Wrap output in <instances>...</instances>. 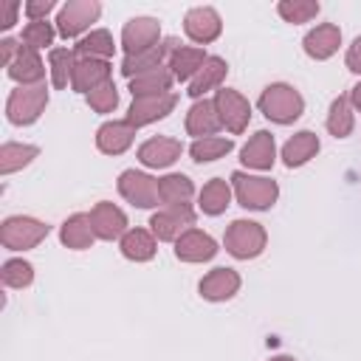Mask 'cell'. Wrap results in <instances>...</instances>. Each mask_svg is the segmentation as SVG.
I'll use <instances>...</instances> for the list:
<instances>
[{
    "label": "cell",
    "mask_w": 361,
    "mask_h": 361,
    "mask_svg": "<svg viewBox=\"0 0 361 361\" xmlns=\"http://www.w3.org/2000/svg\"><path fill=\"white\" fill-rule=\"evenodd\" d=\"M257 107L268 121L285 127V124H293L296 118H302L305 96L288 82H271V85L262 87V93L257 99Z\"/></svg>",
    "instance_id": "6da1fadb"
},
{
    "label": "cell",
    "mask_w": 361,
    "mask_h": 361,
    "mask_svg": "<svg viewBox=\"0 0 361 361\" xmlns=\"http://www.w3.org/2000/svg\"><path fill=\"white\" fill-rule=\"evenodd\" d=\"M228 180H231L237 203L248 212H268L279 200V183L274 178L251 175L245 169H234Z\"/></svg>",
    "instance_id": "7a4b0ae2"
},
{
    "label": "cell",
    "mask_w": 361,
    "mask_h": 361,
    "mask_svg": "<svg viewBox=\"0 0 361 361\" xmlns=\"http://www.w3.org/2000/svg\"><path fill=\"white\" fill-rule=\"evenodd\" d=\"M48 107V85H17L6 99V118L14 127H31Z\"/></svg>",
    "instance_id": "3957f363"
},
{
    "label": "cell",
    "mask_w": 361,
    "mask_h": 361,
    "mask_svg": "<svg viewBox=\"0 0 361 361\" xmlns=\"http://www.w3.org/2000/svg\"><path fill=\"white\" fill-rule=\"evenodd\" d=\"M223 245L234 259H243V262L245 259H257L268 245V231H265L262 223L240 217V220L228 223V228L223 234Z\"/></svg>",
    "instance_id": "277c9868"
},
{
    "label": "cell",
    "mask_w": 361,
    "mask_h": 361,
    "mask_svg": "<svg viewBox=\"0 0 361 361\" xmlns=\"http://www.w3.org/2000/svg\"><path fill=\"white\" fill-rule=\"evenodd\" d=\"M51 234V226L31 214H11L0 223V243L8 251H31Z\"/></svg>",
    "instance_id": "5b68a950"
},
{
    "label": "cell",
    "mask_w": 361,
    "mask_h": 361,
    "mask_svg": "<svg viewBox=\"0 0 361 361\" xmlns=\"http://www.w3.org/2000/svg\"><path fill=\"white\" fill-rule=\"evenodd\" d=\"M102 17V3L99 0H68L56 8V34L62 39H82L87 31H93L90 25Z\"/></svg>",
    "instance_id": "8992f818"
},
{
    "label": "cell",
    "mask_w": 361,
    "mask_h": 361,
    "mask_svg": "<svg viewBox=\"0 0 361 361\" xmlns=\"http://www.w3.org/2000/svg\"><path fill=\"white\" fill-rule=\"evenodd\" d=\"M197 212L189 203L180 206H164L158 212H152L149 217V231L155 234L158 243H175L180 234H186L189 228H195Z\"/></svg>",
    "instance_id": "52a82bcc"
},
{
    "label": "cell",
    "mask_w": 361,
    "mask_h": 361,
    "mask_svg": "<svg viewBox=\"0 0 361 361\" xmlns=\"http://www.w3.org/2000/svg\"><path fill=\"white\" fill-rule=\"evenodd\" d=\"M116 189L135 209H155L161 203L158 178H152L149 172H141V169H124L118 175V180H116Z\"/></svg>",
    "instance_id": "ba28073f"
},
{
    "label": "cell",
    "mask_w": 361,
    "mask_h": 361,
    "mask_svg": "<svg viewBox=\"0 0 361 361\" xmlns=\"http://www.w3.org/2000/svg\"><path fill=\"white\" fill-rule=\"evenodd\" d=\"M164 37H161V23L155 17H130L124 25H121V51L124 56H133V54H141V51H149L155 45H161Z\"/></svg>",
    "instance_id": "9c48e42d"
},
{
    "label": "cell",
    "mask_w": 361,
    "mask_h": 361,
    "mask_svg": "<svg viewBox=\"0 0 361 361\" xmlns=\"http://www.w3.org/2000/svg\"><path fill=\"white\" fill-rule=\"evenodd\" d=\"M214 107L220 113V121L223 127L231 133V135H240L248 130V121H251V102L234 90V87H220L214 93Z\"/></svg>",
    "instance_id": "30bf717a"
},
{
    "label": "cell",
    "mask_w": 361,
    "mask_h": 361,
    "mask_svg": "<svg viewBox=\"0 0 361 361\" xmlns=\"http://www.w3.org/2000/svg\"><path fill=\"white\" fill-rule=\"evenodd\" d=\"M183 34L200 48L214 42L223 34V17L214 6H192L183 14Z\"/></svg>",
    "instance_id": "8fae6325"
},
{
    "label": "cell",
    "mask_w": 361,
    "mask_h": 361,
    "mask_svg": "<svg viewBox=\"0 0 361 361\" xmlns=\"http://www.w3.org/2000/svg\"><path fill=\"white\" fill-rule=\"evenodd\" d=\"M178 104V93H164V96H141V99H133L130 107H127V121L138 130V127H147V124H155L161 118H166Z\"/></svg>",
    "instance_id": "7c38bea8"
},
{
    "label": "cell",
    "mask_w": 361,
    "mask_h": 361,
    "mask_svg": "<svg viewBox=\"0 0 361 361\" xmlns=\"http://www.w3.org/2000/svg\"><path fill=\"white\" fill-rule=\"evenodd\" d=\"M87 217H90V226H93V231H96V240H104V243L121 240V237L127 234V228H130L124 209H118V206L110 203V200H99V203L87 212Z\"/></svg>",
    "instance_id": "4fadbf2b"
},
{
    "label": "cell",
    "mask_w": 361,
    "mask_h": 361,
    "mask_svg": "<svg viewBox=\"0 0 361 361\" xmlns=\"http://www.w3.org/2000/svg\"><path fill=\"white\" fill-rule=\"evenodd\" d=\"M178 45H180V42H178L175 37H166L161 45H155V48H149V51H141V54L124 56L118 71H121V76L130 82V79H135V76H141V73H149V71L166 68V59H169V54H172Z\"/></svg>",
    "instance_id": "5bb4252c"
},
{
    "label": "cell",
    "mask_w": 361,
    "mask_h": 361,
    "mask_svg": "<svg viewBox=\"0 0 361 361\" xmlns=\"http://www.w3.org/2000/svg\"><path fill=\"white\" fill-rule=\"evenodd\" d=\"M240 288H243V276L234 268H226V265L212 268L197 282V293L206 302H228V299H234L240 293Z\"/></svg>",
    "instance_id": "9a60e30c"
},
{
    "label": "cell",
    "mask_w": 361,
    "mask_h": 361,
    "mask_svg": "<svg viewBox=\"0 0 361 361\" xmlns=\"http://www.w3.org/2000/svg\"><path fill=\"white\" fill-rule=\"evenodd\" d=\"M180 152H183V144H180L178 138L152 135V138H147V141L138 147L135 158H138L147 169H169V166L180 158Z\"/></svg>",
    "instance_id": "2e32d148"
},
{
    "label": "cell",
    "mask_w": 361,
    "mask_h": 361,
    "mask_svg": "<svg viewBox=\"0 0 361 361\" xmlns=\"http://www.w3.org/2000/svg\"><path fill=\"white\" fill-rule=\"evenodd\" d=\"M240 161H243L245 169L268 172V169L276 164V141H274V133L257 130V133L240 147Z\"/></svg>",
    "instance_id": "e0dca14e"
},
{
    "label": "cell",
    "mask_w": 361,
    "mask_h": 361,
    "mask_svg": "<svg viewBox=\"0 0 361 361\" xmlns=\"http://www.w3.org/2000/svg\"><path fill=\"white\" fill-rule=\"evenodd\" d=\"M135 127L127 118H110L96 130V149L102 155H124L135 141Z\"/></svg>",
    "instance_id": "ac0fdd59"
},
{
    "label": "cell",
    "mask_w": 361,
    "mask_h": 361,
    "mask_svg": "<svg viewBox=\"0 0 361 361\" xmlns=\"http://www.w3.org/2000/svg\"><path fill=\"white\" fill-rule=\"evenodd\" d=\"M338 45H341V28L336 23H319L302 37V51L316 62L336 56Z\"/></svg>",
    "instance_id": "d6986e66"
},
{
    "label": "cell",
    "mask_w": 361,
    "mask_h": 361,
    "mask_svg": "<svg viewBox=\"0 0 361 361\" xmlns=\"http://www.w3.org/2000/svg\"><path fill=\"white\" fill-rule=\"evenodd\" d=\"M217 251H220V248H217V240H214L212 234L200 231V228H189L186 234H180V237L175 240V257H178L180 262H189V265L209 262V259H214Z\"/></svg>",
    "instance_id": "ffe728a7"
},
{
    "label": "cell",
    "mask_w": 361,
    "mask_h": 361,
    "mask_svg": "<svg viewBox=\"0 0 361 361\" xmlns=\"http://www.w3.org/2000/svg\"><path fill=\"white\" fill-rule=\"evenodd\" d=\"M186 135H192L195 141L197 138H209V135H217V130H223V121H220V113L214 107V99H197L189 110H186Z\"/></svg>",
    "instance_id": "44dd1931"
},
{
    "label": "cell",
    "mask_w": 361,
    "mask_h": 361,
    "mask_svg": "<svg viewBox=\"0 0 361 361\" xmlns=\"http://www.w3.org/2000/svg\"><path fill=\"white\" fill-rule=\"evenodd\" d=\"M110 73H113V65L107 59H90V56H79L76 59V68H73V79H71V87L82 96H87L90 90L102 87L104 82H110Z\"/></svg>",
    "instance_id": "7402d4cb"
},
{
    "label": "cell",
    "mask_w": 361,
    "mask_h": 361,
    "mask_svg": "<svg viewBox=\"0 0 361 361\" xmlns=\"http://www.w3.org/2000/svg\"><path fill=\"white\" fill-rule=\"evenodd\" d=\"M319 149H322L319 135H316L313 130H299V133H293V135L282 144L279 158H282V164H285L288 169H299V166H305L307 161H313V158L319 155Z\"/></svg>",
    "instance_id": "603a6c76"
},
{
    "label": "cell",
    "mask_w": 361,
    "mask_h": 361,
    "mask_svg": "<svg viewBox=\"0 0 361 361\" xmlns=\"http://www.w3.org/2000/svg\"><path fill=\"white\" fill-rule=\"evenodd\" d=\"M226 73H228V62L223 56H209L203 62V68L195 73V79L186 85V96H192L195 102L197 99H206V93H217L226 82Z\"/></svg>",
    "instance_id": "cb8c5ba5"
},
{
    "label": "cell",
    "mask_w": 361,
    "mask_h": 361,
    "mask_svg": "<svg viewBox=\"0 0 361 361\" xmlns=\"http://www.w3.org/2000/svg\"><path fill=\"white\" fill-rule=\"evenodd\" d=\"M206 59H209V54L203 48H197V45H178L169 54L166 68H169V73H172L175 82H186L189 85L195 79V73L203 68Z\"/></svg>",
    "instance_id": "d4e9b609"
},
{
    "label": "cell",
    "mask_w": 361,
    "mask_h": 361,
    "mask_svg": "<svg viewBox=\"0 0 361 361\" xmlns=\"http://www.w3.org/2000/svg\"><path fill=\"white\" fill-rule=\"evenodd\" d=\"M8 79H14L17 85H42L45 82V62L39 56V51L28 48V45H20V54L17 59L6 68Z\"/></svg>",
    "instance_id": "484cf974"
},
{
    "label": "cell",
    "mask_w": 361,
    "mask_h": 361,
    "mask_svg": "<svg viewBox=\"0 0 361 361\" xmlns=\"http://www.w3.org/2000/svg\"><path fill=\"white\" fill-rule=\"evenodd\" d=\"M231 197H234L231 180H226V178H212V180H206L203 189L197 192V209H200L206 217H217V214H223V212L231 206Z\"/></svg>",
    "instance_id": "4316f807"
},
{
    "label": "cell",
    "mask_w": 361,
    "mask_h": 361,
    "mask_svg": "<svg viewBox=\"0 0 361 361\" xmlns=\"http://www.w3.org/2000/svg\"><path fill=\"white\" fill-rule=\"evenodd\" d=\"M59 243H62L65 248H71V251H85V248H90V245L96 243V231H93V226H90V217H87L85 212H76V214L65 217L62 226H59Z\"/></svg>",
    "instance_id": "83f0119b"
},
{
    "label": "cell",
    "mask_w": 361,
    "mask_h": 361,
    "mask_svg": "<svg viewBox=\"0 0 361 361\" xmlns=\"http://www.w3.org/2000/svg\"><path fill=\"white\" fill-rule=\"evenodd\" d=\"M118 251L130 262H149L158 254V240L149 228H127V234L118 240Z\"/></svg>",
    "instance_id": "f1b7e54d"
},
{
    "label": "cell",
    "mask_w": 361,
    "mask_h": 361,
    "mask_svg": "<svg viewBox=\"0 0 361 361\" xmlns=\"http://www.w3.org/2000/svg\"><path fill=\"white\" fill-rule=\"evenodd\" d=\"M195 195V183L189 175L183 172H166L164 178H158V197L164 206H180L189 203Z\"/></svg>",
    "instance_id": "f546056e"
},
{
    "label": "cell",
    "mask_w": 361,
    "mask_h": 361,
    "mask_svg": "<svg viewBox=\"0 0 361 361\" xmlns=\"http://www.w3.org/2000/svg\"><path fill=\"white\" fill-rule=\"evenodd\" d=\"M34 158H39V147L37 144H23V141H6L0 147V175H11L25 169L28 164H34Z\"/></svg>",
    "instance_id": "4dcf8cb0"
},
{
    "label": "cell",
    "mask_w": 361,
    "mask_h": 361,
    "mask_svg": "<svg viewBox=\"0 0 361 361\" xmlns=\"http://www.w3.org/2000/svg\"><path fill=\"white\" fill-rule=\"evenodd\" d=\"M76 51L68 48V45H59V48H51L48 51V73H51V85L56 90H65L73 79V68H76Z\"/></svg>",
    "instance_id": "1f68e13d"
},
{
    "label": "cell",
    "mask_w": 361,
    "mask_h": 361,
    "mask_svg": "<svg viewBox=\"0 0 361 361\" xmlns=\"http://www.w3.org/2000/svg\"><path fill=\"white\" fill-rule=\"evenodd\" d=\"M324 127L333 138H347L353 130H355V110L350 104L347 96H336L327 107V118H324Z\"/></svg>",
    "instance_id": "d6a6232c"
},
{
    "label": "cell",
    "mask_w": 361,
    "mask_h": 361,
    "mask_svg": "<svg viewBox=\"0 0 361 361\" xmlns=\"http://www.w3.org/2000/svg\"><path fill=\"white\" fill-rule=\"evenodd\" d=\"M76 56H90V59H107L116 54V42H113V34L107 28H93L87 31L82 39H76L73 45Z\"/></svg>",
    "instance_id": "836d02e7"
},
{
    "label": "cell",
    "mask_w": 361,
    "mask_h": 361,
    "mask_svg": "<svg viewBox=\"0 0 361 361\" xmlns=\"http://www.w3.org/2000/svg\"><path fill=\"white\" fill-rule=\"evenodd\" d=\"M172 73L169 68H158V71H149V73H141L135 79H130V93L133 99H141V96H164V93H172Z\"/></svg>",
    "instance_id": "e575fe53"
},
{
    "label": "cell",
    "mask_w": 361,
    "mask_h": 361,
    "mask_svg": "<svg viewBox=\"0 0 361 361\" xmlns=\"http://www.w3.org/2000/svg\"><path fill=\"white\" fill-rule=\"evenodd\" d=\"M231 149H234V141H231V138L209 135V138H197V141L189 144V158H192L195 164H212V161L226 158Z\"/></svg>",
    "instance_id": "d590c367"
},
{
    "label": "cell",
    "mask_w": 361,
    "mask_h": 361,
    "mask_svg": "<svg viewBox=\"0 0 361 361\" xmlns=\"http://www.w3.org/2000/svg\"><path fill=\"white\" fill-rule=\"evenodd\" d=\"M0 282L11 290H23L34 282V265L23 257H11L0 265Z\"/></svg>",
    "instance_id": "8d00e7d4"
},
{
    "label": "cell",
    "mask_w": 361,
    "mask_h": 361,
    "mask_svg": "<svg viewBox=\"0 0 361 361\" xmlns=\"http://www.w3.org/2000/svg\"><path fill=\"white\" fill-rule=\"evenodd\" d=\"M319 11H322V6L316 0H279L276 3V14L290 25H305V23L316 20Z\"/></svg>",
    "instance_id": "74e56055"
},
{
    "label": "cell",
    "mask_w": 361,
    "mask_h": 361,
    "mask_svg": "<svg viewBox=\"0 0 361 361\" xmlns=\"http://www.w3.org/2000/svg\"><path fill=\"white\" fill-rule=\"evenodd\" d=\"M54 37H56V25L48 23V20H28L23 25V34H20V42L34 48V51H42V48H54Z\"/></svg>",
    "instance_id": "f35d334b"
},
{
    "label": "cell",
    "mask_w": 361,
    "mask_h": 361,
    "mask_svg": "<svg viewBox=\"0 0 361 361\" xmlns=\"http://www.w3.org/2000/svg\"><path fill=\"white\" fill-rule=\"evenodd\" d=\"M85 102H87V107H90L93 113H99V116L113 113V110L118 107V87H116V82L110 79V82H104L102 87L90 90V93L85 96Z\"/></svg>",
    "instance_id": "ab89813d"
},
{
    "label": "cell",
    "mask_w": 361,
    "mask_h": 361,
    "mask_svg": "<svg viewBox=\"0 0 361 361\" xmlns=\"http://www.w3.org/2000/svg\"><path fill=\"white\" fill-rule=\"evenodd\" d=\"M56 8V0H28L23 6V14L28 20H48V14Z\"/></svg>",
    "instance_id": "60d3db41"
},
{
    "label": "cell",
    "mask_w": 361,
    "mask_h": 361,
    "mask_svg": "<svg viewBox=\"0 0 361 361\" xmlns=\"http://www.w3.org/2000/svg\"><path fill=\"white\" fill-rule=\"evenodd\" d=\"M344 65H347V71H350V73H358V76H361V37H355V39L347 45Z\"/></svg>",
    "instance_id": "b9f144b4"
},
{
    "label": "cell",
    "mask_w": 361,
    "mask_h": 361,
    "mask_svg": "<svg viewBox=\"0 0 361 361\" xmlns=\"http://www.w3.org/2000/svg\"><path fill=\"white\" fill-rule=\"evenodd\" d=\"M20 45H23V42H17V39H11V37H3V39H0V62H3V68H8V65L17 59Z\"/></svg>",
    "instance_id": "7bdbcfd3"
},
{
    "label": "cell",
    "mask_w": 361,
    "mask_h": 361,
    "mask_svg": "<svg viewBox=\"0 0 361 361\" xmlns=\"http://www.w3.org/2000/svg\"><path fill=\"white\" fill-rule=\"evenodd\" d=\"M17 14H20V3H17V0H8V3H6V8H3V20H0V28H3V31L14 28V23H17Z\"/></svg>",
    "instance_id": "ee69618b"
},
{
    "label": "cell",
    "mask_w": 361,
    "mask_h": 361,
    "mask_svg": "<svg viewBox=\"0 0 361 361\" xmlns=\"http://www.w3.org/2000/svg\"><path fill=\"white\" fill-rule=\"evenodd\" d=\"M347 99H350V104H353V110H355V113H361V82H355V85L350 87V93H347Z\"/></svg>",
    "instance_id": "f6af8a7d"
},
{
    "label": "cell",
    "mask_w": 361,
    "mask_h": 361,
    "mask_svg": "<svg viewBox=\"0 0 361 361\" xmlns=\"http://www.w3.org/2000/svg\"><path fill=\"white\" fill-rule=\"evenodd\" d=\"M268 361H296L293 355H274V358H268Z\"/></svg>",
    "instance_id": "bcb514c9"
}]
</instances>
